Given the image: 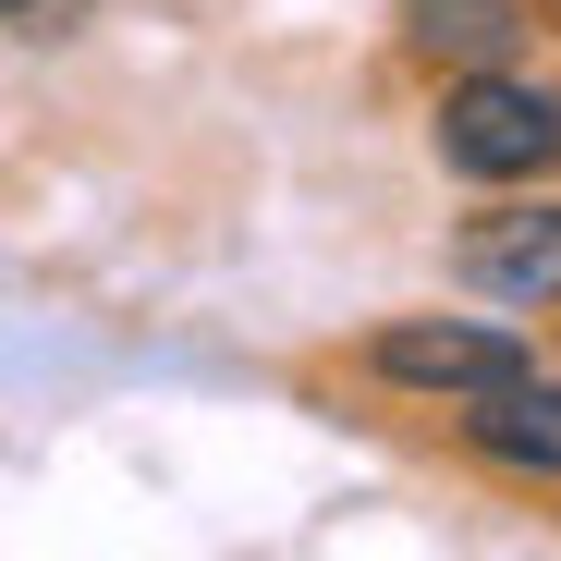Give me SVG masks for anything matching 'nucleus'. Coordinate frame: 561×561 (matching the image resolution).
Here are the masks:
<instances>
[{"mask_svg": "<svg viewBox=\"0 0 561 561\" xmlns=\"http://www.w3.org/2000/svg\"><path fill=\"white\" fill-rule=\"evenodd\" d=\"M439 159L463 183H537V171H561V85L463 73L451 99H439Z\"/></svg>", "mask_w": 561, "mask_h": 561, "instance_id": "f257e3e1", "label": "nucleus"}, {"mask_svg": "<svg viewBox=\"0 0 561 561\" xmlns=\"http://www.w3.org/2000/svg\"><path fill=\"white\" fill-rule=\"evenodd\" d=\"M379 379H403V391H439V403H489V391L537 379V366H525V342H513V330L403 318V330H379Z\"/></svg>", "mask_w": 561, "mask_h": 561, "instance_id": "f03ea898", "label": "nucleus"}, {"mask_svg": "<svg viewBox=\"0 0 561 561\" xmlns=\"http://www.w3.org/2000/svg\"><path fill=\"white\" fill-rule=\"evenodd\" d=\"M451 268L489 306H549L561 294V208H477L451 232Z\"/></svg>", "mask_w": 561, "mask_h": 561, "instance_id": "7ed1b4c3", "label": "nucleus"}, {"mask_svg": "<svg viewBox=\"0 0 561 561\" xmlns=\"http://www.w3.org/2000/svg\"><path fill=\"white\" fill-rule=\"evenodd\" d=\"M463 427H477V451L513 463V477H561V379H513L489 403H463Z\"/></svg>", "mask_w": 561, "mask_h": 561, "instance_id": "20e7f679", "label": "nucleus"}, {"mask_svg": "<svg viewBox=\"0 0 561 561\" xmlns=\"http://www.w3.org/2000/svg\"><path fill=\"white\" fill-rule=\"evenodd\" d=\"M501 37H513V0H415V49L439 61H501Z\"/></svg>", "mask_w": 561, "mask_h": 561, "instance_id": "39448f33", "label": "nucleus"}, {"mask_svg": "<svg viewBox=\"0 0 561 561\" xmlns=\"http://www.w3.org/2000/svg\"><path fill=\"white\" fill-rule=\"evenodd\" d=\"M73 13H85V0H13V25H25V37H49V25H73Z\"/></svg>", "mask_w": 561, "mask_h": 561, "instance_id": "423d86ee", "label": "nucleus"}]
</instances>
